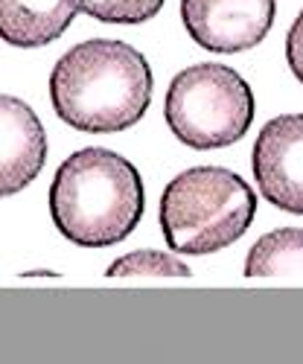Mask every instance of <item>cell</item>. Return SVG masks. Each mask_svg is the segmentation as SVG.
I'll return each mask as SVG.
<instances>
[{
    "label": "cell",
    "mask_w": 303,
    "mask_h": 364,
    "mask_svg": "<svg viewBox=\"0 0 303 364\" xmlns=\"http://www.w3.org/2000/svg\"><path fill=\"white\" fill-rule=\"evenodd\" d=\"M152 68L126 41H82L55 62L50 100L62 123L90 134L140 123L152 102Z\"/></svg>",
    "instance_id": "cell-1"
},
{
    "label": "cell",
    "mask_w": 303,
    "mask_h": 364,
    "mask_svg": "<svg viewBox=\"0 0 303 364\" xmlns=\"http://www.w3.org/2000/svg\"><path fill=\"white\" fill-rule=\"evenodd\" d=\"M50 213L58 233L73 245H117L129 239L143 216L140 172L111 149L73 151L53 178Z\"/></svg>",
    "instance_id": "cell-2"
},
{
    "label": "cell",
    "mask_w": 303,
    "mask_h": 364,
    "mask_svg": "<svg viewBox=\"0 0 303 364\" xmlns=\"http://www.w3.org/2000/svg\"><path fill=\"white\" fill-rule=\"evenodd\" d=\"M257 196L230 169L193 166L175 175L161 196V230L178 254H216L245 236Z\"/></svg>",
    "instance_id": "cell-3"
},
{
    "label": "cell",
    "mask_w": 303,
    "mask_h": 364,
    "mask_svg": "<svg viewBox=\"0 0 303 364\" xmlns=\"http://www.w3.org/2000/svg\"><path fill=\"white\" fill-rule=\"evenodd\" d=\"M166 123L190 149H225L245 137L254 123V94L236 70L196 65L181 70L166 90Z\"/></svg>",
    "instance_id": "cell-4"
},
{
    "label": "cell",
    "mask_w": 303,
    "mask_h": 364,
    "mask_svg": "<svg viewBox=\"0 0 303 364\" xmlns=\"http://www.w3.org/2000/svg\"><path fill=\"white\" fill-rule=\"evenodd\" d=\"M275 0H181L187 33L207 53L257 47L275 23Z\"/></svg>",
    "instance_id": "cell-5"
},
{
    "label": "cell",
    "mask_w": 303,
    "mask_h": 364,
    "mask_svg": "<svg viewBox=\"0 0 303 364\" xmlns=\"http://www.w3.org/2000/svg\"><path fill=\"white\" fill-rule=\"evenodd\" d=\"M260 193L292 216H303V114H283L262 126L254 143Z\"/></svg>",
    "instance_id": "cell-6"
},
{
    "label": "cell",
    "mask_w": 303,
    "mask_h": 364,
    "mask_svg": "<svg viewBox=\"0 0 303 364\" xmlns=\"http://www.w3.org/2000/svg\"><path fill=\"white\" fill-rule=\"evenodd\" d=\"M47 161V134L23 100L0 94V198L26 190Z\"/></svg>",
    "instance_id": "cell-7"
},
{
    "label": "cell",
    "mask_w": 303,
    "mask_h": 364,
    "mask_svg": "<svg viewBox=\"0 0 303 364\" xmlns=\"http://www.w3.org/2000/svg\"><path fill=\"white\" fill-rule=\"evenodd\" d=\"M76 12V0H0V38L21 50L44 47L65 36Z\"/></svg>",
    "instance_id": "cell-8"
},
{
    "label": "cell",
    "mask_w": 303,
    "mask_h": 364,
    "mask_svg": "<svg viewBox=\"0 0 303 364\" xmlns=\"http://www.w3.org/2000/svg\"><path fill=\"white\" fill-rule=\"evenodd\" d=\"M245 277L303 280V228L271 230L248 251Z\"/></svg>",
    "instance_id": "cell-9"
},
{
    "label": "cell",
    "mask_w": 303,
    "mask_h": 364,
    "mask_svg": "<svg viewBox=\"0 0 303 364\" xmlns=\"http://www.w3.org/2000/svg\"><path fill=\"white\" fill-rule=\"evenodd\" d=\"M108 277H190L193 271L187 262H181L164 251H132L119 257L108 271Z\"/></svg>",
    "instance_id": "cell-10"
},
{
    "label": "cell",
    "mask_w": 303,
    "mask_h": 364,
    "mask_svg": "<svg viewBox=\"0 0 303 364\" xmlns=\"http://www.w3.org/2000/svg\"><path fill=\"white\" fill-rule=\"evenodd\" d=\"M79 9L105 23H143L155 18L164 0H76Z\"/></svg>",
    "instance_id": "cell-11"
},
{
    "label": "cell",
    "mask_w": 303,
    "mask_h": 364,
    "mask_svg": "<svg viewBox=\"0 0 303 364\" xmlns=\"http://www.w3.org/2000/svg\"><path fill=\"white\" fill-rule=\"evenodd\" d=\"M286 58H289L292 76L303 85V9H300V15L294 18L289 36H286Z\"/></svg>",
    "instance_id": "cell-12"
}]
</instances>
